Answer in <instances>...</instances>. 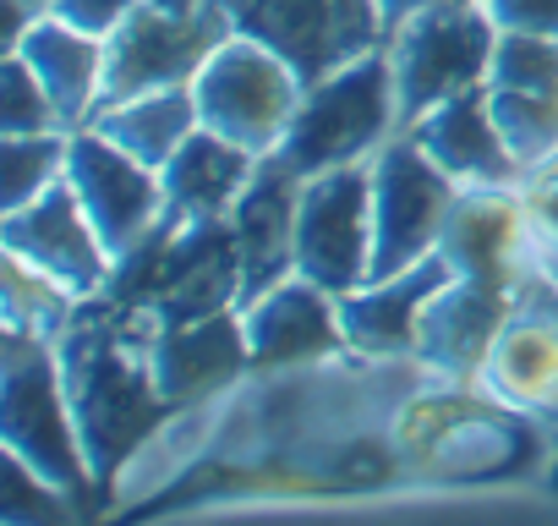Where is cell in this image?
Returning a JSON list of instances; mask_svg holds the SVG:
<instances>
[{
    "mask_svg": "<svg viewBox=\"0 0 558 526\" xmlns=\"http://www.w3.org/2000/svg\"><path fill=\"white\" fill-rule=\"evenodd\" d=\"M121 313V308H116ZM116 313H72V324L56 335L61 351V379L83 428V450L94 477H116V466L154 433L165 417V390L154 384L148 357H132L126 330Z\"/></svg>",
    "mask_w": 558,
    "mask_h": 526,
    "instance_id": "obj_1",
    "label": "cell"
},
{
    "mask_svg": "<svg viewBox=\"0 0 558 526\" xmlns=\"http://www.w3.org/2000/svg\"><path fill=\"white\" fill-rule=\"evenodd\" d=\"M0 433H7V450L17 461H28L66 499L94 477L56 340L7 330V351H0Z\"/></svg>",
    "mask_w": 558,
    "mask_h": 526,
    "instance_id": "obj_2",
    "label": "cell"
},
{
    "mask_svg": "<svg viewBox=\"0 0 558 526\" xmlns=\"http://www.w3.org/2000/svg\"><path fill=\"white\" fill-rule=\"evenodd\" d=\"M395 132H400L395 72H389V56L373 50V56H356V61H345L340 72H329L324 83L307 88L286 143L274 148V159L307 181L318 170L373 159Z\"/></svg>",
    "mask_w": 558,
    "mask_h": 526,
    "instance_id": "obj_3",
    "label": "cell"
},
{
    "mask_svg": "<svg viewBox=\"0 0 558 526\" xmlns=\"http://www.w3.org/2000/svg\"><path fill=\"white\" fill-rule=\"evenodd\" d=\"M498 28L482 12V0H438V7L405 17L389 39V72H395V116L400 132L411 121H422L433 105L482 88L487 83V61H493Z\"/></svg>",
    "mask_w": 558,
    "mask_h": 526,
    "instance_id": "obj_4",
    "label": "cell"
},
{
    "mask_svg": "<svg viewBox=\"0 0 558 526\" xmlns=\"http://www.w3.org/2000/svg\"><path fill=\"white\" fill-rule=\"evenodd\" d=\"M192 94H197L203 127L225 132L230 143L252 154H274L307 99V77L263 39L230 34L192 77Z\"/></svg>",
    "mask_w": 558,
    "mask_h": 526,
    "instance_id": "obj_5",
    "label": "cell"
},
{
    "mask_svg": "<svg viewBox=\"0 0 558 526\" xmlns=\"http://www.w3.org/2000/svg\"><path fill=\"white\" fill-rule=\"evenodd\" d=\"M460 181L411 138L395 132L373 154V280L400 275L438 252Z\"/></svg>",
    "mask_w": 558,
    "mask_h": 526,
    "instance_id": "obj_6",
    "label": "cell"
},
{
    "mask_svg": "<svg viewBox=\"0 0 558 526\" xmlns=\"http://www.w3.org/2000/svg\"><path fill=\"white\" fill-rule=\"evenodd\" d=\"M225 12L235 34H252L286 56L307 77V88L345 61L384 50L389 39L378 0H225Z\"/></svg>",
    "mask_w": 558,
    "mask_h": 526,
    "instance_id": "obj_7",
    "label": "cell"
},
{
    "mask_svg": "<svg viewBox=\"0 0 558 526\" xmlns=\"http://www.w3.org/2000/svg\"><path fill=\"white\" fill-rule=\"evenodd\" d=\"M296 275L345 297L373 280V159L335 165L302 181Z\"/></svg>",
    "mask_w": 558,
    "mask_h": 526,
    "instance_id": "obj_8",
    "label": "cell"
},
{
    "mask_svg": "<svg viewBox=\"0 0 558 526\" xmlns=\"http://www.w3.org/2000/svg\"><path fill=\"white\" fill-rule=\"evenodd\" d=\"M230 34L235 23L225 12V0H214L203 12H165L137 0V12L105 39V105L148 94V88L192 83Z\"/></svg>",
    "mask_w": 558,
    "mask_h": 526,
    "instance_id": "obj_9",
    "label": "cell"
},
{
    "mask_svg": "<svg viewBox=\"0 0 558 526\" xmlns=\"http://www.w3.org/2000/svg\"><path fill=\"white\" fill-rule=\"evenodd\" d=\"M0 241L23 263H34L39 275L66 286L77 302L99 297L110 286V270H116V252L105 247L99 225L88 219V208L66 176L56 187H45L34 203H23L0 219Z\"/></svg>",
    "mask_w": 558,
    "mask_h": 526,
    "instance_id": "obj_10",
    "label": "cell"
},
{
    "mask_svg": "<svg viewBox=\"0 0 558 526\" xmlns=\"http://www.w3.org/2000/svg\"><path fill=\"white\" fill-rule=\"evenodd\" d=\"M66 181L77 187L88 219L99 225L105 247L121 258L132 252L165 214V181L154 165H143L137 154H126L121 143H110L99 127H77L66 143Z\"/></svg>",
    "mask_w": 558,
    "mask_h": 526,
    "instance_id": "obj_11",
    "label": "cell"
},
{
    "mask_svg": "<svg viewBox=\"0 0 558 526\" xmlns=\"http://www.w3.org/2000/svg\"><path fill=\"white\" fill-rule=\"evenodd\" d=\"M482 384L514 411H558V280H514V308L482 362Z\"/></svg>",
    "mask_w": 558,
    "mask_h": 526,
    "instance_id": "obj_12",
    "label": "cell"
},
{
    "mask_svg": "<svg viewBox=\"0 0 558 526\" xmlns=\"http://www.w3.org/2000/svg\"><path fill=\"white\" fill-rule=\"evenodd\" d=\"M241 330L252 368H296V362H324L345 346L340 324V297L324 291L307 275H286L252 302H241Z\"/></svg>",
    "mask_w": 558,
    "mask_h": 526,
    "instance_id": "obj_13",
    "label": "cell"
},
{
    "mask_svg": "<svg viewBox=\"0 0 558 526\" xmlns=\"http://www.w3.org/2000/svg\"><path fill=\"white\" fill-rule=\"evenodd\" d=\"M514 308L509 275H449L416 330V351L444 379H482V362Z\"/></svg>",
    "mask_w": 558,
    "mask_h": 526,
    "instance_id": "obj_14",
    "label": "cell"
},
{
    "mask_svg": "<svg viewBox=\"0 0 558 526\" xmlns=\"http://www.w3.org/2000/svg\"><path fill=\"white\" fill-rule=\"evenodd\" d=\"M296 203H302V176L286 170L274 154H263L252 187L230 208L235 247H241V302H252L274 280L296 275Z\"/></svg>",
    "mask_w": 558,
    "mask_h": 526,
    "instance_id": "obj_15",
    "label": "cell"
},
{
    "mask_svg": "<svg viewBox=\"0 0 558 526\" xmlns=\"http://www.w3.org/2000/svg\"><path fill=\"white\" fill-rule=\"evenodd\" d=\"M460 187H520L525 170L520 159L509 154L498 121H493V105H487V88H465L444 105H433L422 121L405 127Z\"/></svg>",
    "mask_w": 558,
    "mask_h": 526,
    "instance_id": "obj_16",
    "label": "cell"
},
{
    "mask_svg": "<svg viewBox=\"0 0 558 526\" xmlns=\"http://www.w3.org/2000/svg\"><path fill=\"white\" fill-rule=\"evenodd\" d=\"M449 258L433 252L422 263L400 275H384V280H367L356 291L340 297V324H345V346L367 351V357H395V351H411L416 346V330H422V313L433 302V291L449 280Z\"/></svg>",
    "mask_w": 558,
    "mask_h": 526,
    "instance_id": "obj_17",
    "label": "cell"
},
{
    "mask_svg": "<svg viewBox=\"0 0 558 526\" xmlns=\"http://www.w3.org/2000/svg\"><path fill=\"white\" fill-rule=\"evenodd\" d=\"M438 252L454 275H514L531 252V219L525 198L514 187H460Z\"/></svg>",
    "mask_w": 558,
    "mask_h": 526,
    "instance_id": "obj_18",
    "label": "cell"
},
{
    "mask_svg": "<svg viewBox=\"0 0 558 526\" xmlns=\"http://www.w3.org/2000/svg\"><path fill=\"white\" fill-rule=\"evenodd\" d=\"M246 362H252L246 330H241V319H230V313L192 319V324H165V330H154V340H148V368H154V384L165 390L170 406L197 401V395L230 384Z\"/></svg>",
    "mask_w": 558,
    "mask_h": 526,
    "instance_id": "obj_19",
    "label": "cell"
},
{
    "mask_svg": "<svg viewBox=\"0 0 558 526\" xmlns=\"http://www.w3.org/2000/svg\"><path fill=\"white\" fill-rule=\"evenodd\" d=\"M263 154L230 143L225 132L214 127H197L175 154L170 165L159 170L165 181V203L175 219H230V208L241 203V192L252 187Z\"/></svg>",
    "mask_w": 558,
    "mask_h": 526,
    "instance_id": "obj_20",
    "label": "cell"
},
{
    "mask_svg": "<svg viewBox=\"0 0 558 526\" xmlns=\"http://www.w3.org/2000/svg\"><path fill=\"white\" fill-rule=\"evenodd\" d=\"M17 56L39 72L50 105L61 110L66 132L88 127L94 110L105 105V39L61 23V17H39L23 39H17Z\"/></svg>",
    "mask_w": 558,
    "mask_h": 526,
    "instance_id": "obj_21",
    "label": "cell"
},
{
    "mask_svg": "<svg viewBox=\"0 0 558 526\" xmlns=\"http://www.w3.org/2000/svg\"><path fill=\"white\" fill-rule=\"evenodd\" d=\"M88 127H99L110 143H121V148L137 154L143 165L165 170L170 154L203 127V116H197V94H192V83H175V88H148V94H132V99L99 105V116H94Z\"/></svg>",
    "mask_w": 558,
    "mask_h": 526,
    "instance_id": "obj_22",
    "label": "cell"
},
{
    "mask_svg": "<svg viewBox=\"0 0 558 526\" xmlns=\"http://www.w3.org/2000/svg\"><path fill=\"white\" fill-rule=\"evenodd\" d=\"M66 143L72 132H7L0 148V208H23L34 203L45 187H56L66 176Z\"/></svg>",
    "mask_w": 558,
    "mask_h": 526,
    "instance_id": "obj_23",
    "label": "cell"
},
{
    "mask_svg": "<svg viewBox=\"0 0 558 526\" xmlns=\"http://www.w3.org/2000/svg\"><path fill=\"white\" fill-rule=\"evenodd\" d=\"M72 313H77V297L66 286L39 275L34 263H23L17 252H7V330L56 340L72 324Z\"/></svg>",
    "mask_w": 558,
    "mask_h": 526,
    "instance_id": "obj_24",
    "label": "cell"
},
{
    "mask_svg": "<svg viewBox=\"0 0 558 526\" xmlns=\"http://www.w3.org/2000/svg\"><path fill=\"white\" fill-rule=\"evenodd\" d=\"M0 132H66L39 72L17 50H7V61H0Z\"/></svg>",
    "mask_w": 558,
    "mask_h": 526,
    "instance_id": "obj_25",
    "label": "cell"
},
{
    "mask_svg": "<svg viewBox=\"0 0 558 526\" xmlns=\"http://www.w3.org/2000/svg\"><path fill=\"white\" fill-rule=\"evenodd\" d=\"M520 198H525V219H531V252L558 258V154L542 159L536 170H525Z\"/></svg>",
    "mask_w": 558,
    "mask_h": 526,
    "instance_id": "obj_26",
    "label": "cell"
},
{
    "mask_svg": "<svg viewBox=\"0 0 558 526\" xmlns=\"http://www.w3.org/2000/svg\"><path fill=\"white\" fill-rule=\"evenodd\" d=\"M132 12H137V0H50V17H61L94 39H110Z\"/></svg>",
    "mask_w": 558,
    "mask_h": 526,
    "instance_id": "obj_27",
    "label": "cell"
},
{
    "mask_svg": "<svg viewBox=\"0 0 558 526\" xmlns=\"http://www.w3.org/2000/svg\"><path fill=\"white\" fill-rule=\"evenodd\" d=\"M498 34H553L558 39V0H482Z\"/></svg>",
    "mask_w": 558,
    "mask_h": 526,
    "instance_id": "obj_28",
    "label": "cell"
},
{
    "mask_svg": "<svg viewBox=\"0 0 558 526\" xmlns=\"http://www.w3.org/2000/svg\"><path fill=\"white\" fill-rule=\"evenodd\" d=\"M427 7H438V0H378V12H384V28H389V34H395L405 17L427 12Z\"/></svg>",
    "mask_w": 558,
    "mask_h": 526,
    "instance_id": "obj_29",
    "label": "cell"
},
{
    "mask_svg": "<svg viewBox=\"0 0 558 526\" xmlns=\"http://www.w3.org/2000/svg\"><path fill=\"white\" fill-rule=\"evenodd\" d=\"M148 7H165V12H203L214 0H148Z\"/></svg>",
    "mask_w": 558,
    "mask_h": 526,
    "instance_id": "obj_30",
    "label": "cell"
},
{
    "mask_svg": "<svg viewBox=\"0 0 558 526\" xmlns=\"http://www.w3.org/2000/svg\"><path fill=\"white\" fill-rule=\"evenodd\" d=\"M28 7H39V12H50V0H28Z\"/></svg>",
    "mask_w": 558,
    "mask_h": 526,
    "instance_id": "obj_31",
    "label": "cell"
}]
</instances>
